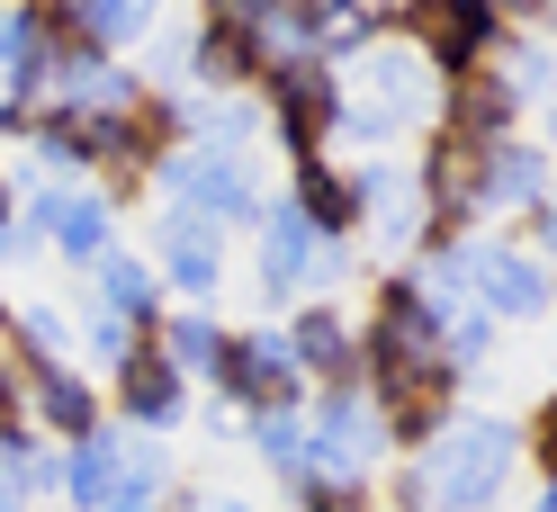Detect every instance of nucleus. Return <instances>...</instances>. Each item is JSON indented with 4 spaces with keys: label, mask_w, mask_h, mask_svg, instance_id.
I'll return each instance as SVG.
<instances>
[{
    "label": "nucleus",
    "mask_w": 557,
    "mask_h": 512,
    "mask_svg": "<svg viewBox=\"0 0 557 512\" xmlns=\"http://www.w3.org/2000/svg\"><path fill=\"white\" fill-rule=\"evenodd\" d=\"M504 459H512V440H504V432H459V440L432 459V495H441L449 512H476L485 495H495Z\"/></svg>",
    "instance_id": "nucleus-1"
},
{
    "label": "nucleus",
    "mask_w": 557,
    "mask_h": 512,
    "mask_svg": "<svg viewBox=\"0 0 557 512\" xmlns=\"http://www.w3.org/2000/svg\"><path fill=\"white\" fill-rule=\"evenodd\" d=\"M181 189L207 198V208H225V216L252 208V189H243V171H234V162H181Z\"/></svg>",
    "instance_id": "nucleus-2"
},
{
    "label": "nucleus",
    "mask_w": 557,
    "mask_h": 512,
    "mask_svg": "<svg viewBox=\"0 0 557 512\" xmlns=\"http://www.w3.org/2000/svg\"><path fill=\"white\" fill-rule=\"evenodd\" d=\"M315 450H324V467H342V476H351V467L369 459V423H360V404H333V414H324V440H315Z\"/></svg>",
    "instance_id": "nucleus-3"
},
{
    "label": "nucleus",
    "mask_w": 557,
    "mask_h": 512,
    "mask_svg": "<svg viewBox=\"0 0 557 512\" xmlns=\"http://www.w3.org/2000/svg\"><path fill=\"white\" fill-rule=\"evenodd\" d=\"M261 270H270V279H297V270H306V225H297V216H270V252H261Z\"/></svg>",
    "instance_id": "nucleus-4"
},
{
    "label": "nucleus",
    "mask_w": 557,
    "mask_h": 512,
    "mask_svg": "<svg viewBox=\"0 0 557 512\" xmlns=\"http://www.w3.org/2000/svg\"><path fill=\"white\" fill-rule=\"evenodd\" d=\"M297 351H306V369H342V360H351V341H342V324H333V315H306Z\"/></svg>",
    "instance_id": "nucleus-5"
},
{
    "label": "nucleus",
    "mask_w": 557,
    "mask_h": 512,
    "mask_svg": "<svg viewBox=\"0 0 557 512\" xmlns=\"http://www.w3.org/2000/svg\"><path fill=\"white\" fill-rule=\"evenodd\" d=\"M278 369H288V351H278V341H243V351H234V378L252 387V396L278 387Z\"/></svg>",
    "instance_id": "nucleus-6"
},
{
    "label": "nucleus",
    "mask_w": 557,
    "mask_h": 512,
    "mask_svg": "<svg viewBox=\"0 0 557 512\" xmlns=\"http://www.w3.org/2000/svg\"><path fill=\"white\" fill-rule=\"evenodd\" d=\"M46 225H54L73 252H90V243H99V208H90V198H63V208H46Z\"/></svg>",
    "instance_id": "nucleus-7"
},
{
    "label": "nucleus",
    "mask_w": 557,
    "mask_h": 512,
    "mask_svg": "<svg viewBox=\"0 0 557 512\" xmlns=\"http://www.w3.org/2000/svg\"><path fill=\"white\" fill-rule=\"evenodd\" d=\"M109 476H117V440H90L73 459V495H109Z\"/></svg>",
    "instance_id": "nucleus-8"
},
{
    "label": "nucleus",
    "mask_w": 557,
    "mask_h": 512,
    "mask_svg": "<svg viewBox=\"0 0 557 512\" xmlns=\"http://www.w3.org/2000/svg\"><path fill=\"white\" fill-rule=\"evenodd\" d=\"M495 297L504 305H540V270L531 261H495Z\"/></svg>",
    "instance_id": "nucleus-9"
},
{
    "label": "nucleus",
    "mask_w": 557,
    "mask_h": 512,
    "mask_svg": "<svg viewBox=\"0 0 557 512\" xmlns=\"http://www.w3.org/2000/svg\"><path fill=\"white\" fill-rule=\"evenodd\" d=\"M306 198H315V216H324V225H342V216H351V189H342L333 171H306Z\"/></svg>",
    "instance_id": "nucleus-10"
},
{
    "label": "nucleus",
    "mask_w": 557,
    "mask_h": 512,
    "mask_svg": "<svg viewBox=\"0 0 557 512\" xmlns=\"http://www.w3.org/2000/svg\"><path fill=\"white\" fill-rule=\"evenodd\" d=\"M126 396H135V414H162V404H171V378H162V369H126Z\"/></svg>",
    "instance_id": "nucleus-11"
},
{
    "label": "nucleus",
    "mask_w": 557,
    "mask_h": 512,
    "mask_svg": "<svg viewBox=\"0 0 557 512\" xmlns=\"http://www.w3.org/2000/svg\"><path fill=\"white\" fill-rule=\"evenodd\" d=\"M171 261H181V279H189V288H207V279H216V252H207L198 234H181V243H171Z\"/></svg>",
    "instance_id": "nucleus-12"
},
{
    "label": "nucleus",
    "mask_w": 557,
    "mask_h": 512,
    "mask_svg": "<svg viewBox=\"0 0 557 512\" xmlns=\"http://www.w3.org/2000/svg\"><path fill=\"white\" fill-rule=\"evenodd\" d=\"M109 305H126V315H145V270L109 261Z\"/></svg>",
    "instance_id": "nucleus-13"
},
{
    "label": "nucleus",
    "mask_w": 557,
    "mask_h": 512,
    "mask_svg": "<svg viewBox=\"0 0 557 512\" xmlns=\"http://www.w3.org/2000/svg\"><path fill=\"white\" fill-rule=\"evenodd\" d=\"M171 351H181L189 369H216V333H207V324H181V333H171Z\"/></svg>",
    "instance_id": "nucleus-14"
},
{
    "label": "nucleus",
    "mask_w": 557,
    "mask_h": 512,
    "mask_svg": "<svg viewBox=\"0 0 557 512\" xmlns=\"http://www.w3.org/2000/svg\"><path fill=\"white\" fill-rule=\"evenodd\" d=\"M288 109L315 117V109H324V82H315V73H288Z\"/></svg>",
    "instance_id": "nucleus-15"
},
{
    "label": "nucleus",
    "mask_w": 557,
    "mask_h": 512,
    "mask_svg": "<svg viewBox=\"0 0 557 512\" xmlns=\"http://www.w3.org/2000/svg\"><path fill=\"white\" fill-rule=\"evenodd\" d=\"M109 512H145V486H117V495H109Z\"/></svg>",
    "instance_id": "nucleus-16"
},
{
    "label": "nucleus",
    "mask_w": 557,
    "mask_h": 512,
    "mask_svg": "<svg viewBox=\"0 0 557 512\" xmlns=\"http://www.w3.org/2000/svg\"><path fill=\"white\" fill-rule=\"evenodd\" d=\"M0 512H10V486H0Z\"/></svg>",
    "instance_id": "nucleus-17"
}]
</instances>
